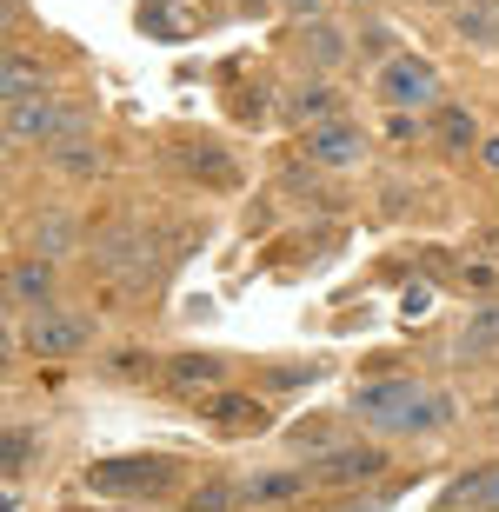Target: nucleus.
Returning <instances> with one entry per match:
<instances>
[{"mask_svg":"<svg viewBox=\"0 0 499 512\" xmlns=\"http://www.w3.org/2000/svg\"><path fill=\"white\" fill-rule=\"evenodd\" d=\"M100 340V320L80 313V306H47V313H27V353L34 360H74Z\"/></svg>","mask_w":499,"mask_h":512,"instance_id":"nucleus-4","label":"nucleus"},{"mask_svg":"<svg viewBox=\"0 0 499 512\" xmlns=\"http://www.w3.org/2000/svg\"><path fill=\"white\" fill-rule=\"evenodd\" d=\"M280 7H287L293 20H320V0H280Z\"/></svg>","mask_w":499,"mask_h":512,"instance_id":"nucleus-34","label":"nucleus"},{"mask_svg":"<svg viewBox=\"0 0 499 512\" xmlns=\"http://www.w3.org/2000/svg\"><path fill=\"white\" fill-rule=\"evenodd\" d=\"M54 286H60V273H54V260H14L7 266V313H47L54 306Z\"/></svg>","mask_w":499,"mask_h":512,"instance_id":"nucleus-13","label":"nucleus"},{"mask_svg":"<svg viewBox=\"0 0 499 512\" xmlns=\"http://www.w3.org/2000/svg\"><path fill=\"white\" fill-rule=\"evenodd\" d=\"M180 153H187V167H193V173H207L213 187H233V160L213 147V140H200V147H180Z\"/></svg>","mask_w":499,"mask_h":512,"instance_id":"nucleus-24","label":"nucleus"},{"mask_svg":"<svg viewBox=\"0 0 499 512\" xmlns=\"http://www.w3.org/2000/svg\"><path fill=\"white\" fill-rule=\"evenodd\" d=\"M400 313H406V320H426V313H433V286L413 280V286L400 293Z\"/></svg>","mask_w":499,"mask_h":512,"instance_id":"nucleus-29","label":"nucleus"},{"mask_svg":"<svg viewBox=\"0 0 499 512\" xmlns=\"http://www.w3.org/2000/svg\"><path fill=\"white\" fill-rule=\"evenodd\" d=\"M7 512H27V506H20V499H7Z\"/></svg>","mask_w":499,"mask_h":512,"instance_id":"nucleus-37","label":"nucleus"},{"mask_svg":"<svg viewBox=\"0 0 499 512\" xmlns=\"http://www.w3.org/2000/svg\"><path fill=\"white\" fill-rule=\"evenodd\" d=\"M440 67L433 60H420V54H393L373 74V100H386L393 114H420V107H440Z\"/></svg>","mask_w":499,"mask_h":512,"instance_id":"nucleus-3","label":"nucleus"},{"mask_svg":"<svg viewBox=\"0 0 499 512\" xmlns=\"http://www.w3.org/2000/svg\"><path fill=\"white\" fill-rule=\"evenodd\" d=\"M480 413H486V426H499V393H493V399H486Z\"/></svg>","mask_w":499,"mask_h":512,"instance_id":"nucleus-36","label":"nucleus"},{"mask_svg":"<svg viewBox=\"0 0 499 512\" xmlns=\"http://www.w3.org/2000/svg\"><path fill=\"white\" fill-rule=\"evenodd\" d=\"M0 94H7V107L14 100H34L40 94V67L27 54H7V74H0Z\"/></svg>","mask_w":499,"mask_h":512,"instance_id":"nucleus-23","label":"nucleus"},{"mask_svg":"<svg viewBox=\"0 0 499 512\" xmlns=\"http://www.w3.org/2000/svg\"><path fill=\"white\" fill-rule=\"evenodd\" d=\"M386 140H393V147H413V140H420V120H413V114H393V120H386Z\"/></svg>","mask_w":499,"mask_h":512,"instance_id":"nucleus-32","label":"nucleus"},{"mask_svg":"<svg viewBox=\"0 0 499 512\" xmlns=\"http://www.w3.org/2000/svg\"><path fill=\"white\" fill-rule=\"evenodd\" d=\"M173 459H160V453H120V459H94L87 466V493H100V499H160V493H173Z\"/></svg>","mask_w":499,"mask_h":512,"instance_id":"nucleus-2","label":"nucleus"},{"mask_svg":"<svg viewBox=\"0 0 499 512\" xmlns=\"http://www.w3.org/2000/svg\"><path fill=\"white\" fill-rule=\"evenodd\" d=\"M440 512H499V459L453 479V486L440 493Z\"/></svg>","mask_w":499,"mask_h":512,"instance_id":"nucleus-15","label":"nucleus"},{"mask_svg":"<svg viewBox=\"0 0 499 512\" xmlns=\"http://www.w3.org/2000/svg\"><path fill=\"white\" fill-rule=\"evenodd\" d=\"M320 373H327L320 360H307V366H273V373H267V386H273V393H287V386H313Z\"/></svg>","mask_w":499,"mask_h":512,"instance_id":"nucleus-28","label":"nucleus"},{"mask_svg":"<svg viewBox=\"0 0 499 512\" xmlns=\"http://www.w3.org/2000/svg\"><path fill=\"white\" fill-rule=\"evenodd\" d=\"M200 419H207L213 433H267V399H253V393H233V386H220V393L200 399Z\"/></svg>","mask_w":499,"mask_h":512,"instance_id":"nucleus-11","label":"nucleus"},{"mask_svg":"<svg viewBox=\"0 0 499 512\" xmlns=\"http://www.w3.org/2000/svg\"><path fill=\"white\" fill-rule=\"evenodd\" d=\"M480 160H486V167L499 173V140H480Z\"/></svg>","mask_w":499,"mask_h":512,"instance_id":"nucleus-35","label":"nucleus"},{"mask_svg":"<svg viewBox=\"0 0 499 512\" xmlns=\"http://www.w3.org/2000/svg\"><path fill=\"white\" fill-rule=\"evenodd\" d=\"M320 479L313 466H267V473H240V506H293L307 499Z\"/></svg>","mask_w":499,"mask_h":512,"instance_id":"nucleus-9","label":"nucleus"},{"mask_svg":"<svg viewBox=\"0 0 499 512\" xmlns=\"http://www.w3.org/2000/svg\"><path fill=\"white\" fill-rule=\"evenodd\" d=\"M453 34H460L466 47L499 54V0H460V7H453Z\"/></svg>","mask_w":499,"mask_h":512,"instance_id":"nucleus-16","label":"nucleus"},{"mask_svg":"<svg viewBox=\"0 0 499 512\" xmlns=\"http://www.w3.org/2000/svg\"><path fill=\"white\" fill-rule=\"evenodd\" d=\"M353 419L386 439H433L460 419V399L446 386H420V380H366L353 386Z\"/></svg>","mask_w":499,"mask_h":512,"instance_id":"nucleus-1","label":"nucleus"},{"mask_svg":"<svg viewBox=\"0 0 499 512\" xmlns=\"http://www.w3.org/2000/svg\"><path fill=\"white\" fill-rule=\"evenodd\" d=\"M466 293H499V266H460Z\"/></svg>","mask_w":499,"mask_h":512,"instance_id":"nucleus-30","label":"nucleus"},{"mask_svg":"<svg viewBox=\"0 0 499 512\" xmlns=\"http://www.w3.org/2000/svg\"><path fill=\"white\" fill-rule=\"evenodd\" d=\"M187 512H240V479H200L187 493Z\"/></svg>","mask_w":499,"mask_h":512,"instance_id":"nucleus-22","label":"nucleus"},{"mask_svg":"<svg viewBox=\"0 0 499 512\" xmlns=\"http://www.w3.org/2000/svg\"><path fill=\"white\" fill-rule=\"evenodd\" d=\"M346 54H353V40H346L333 20H307V67L313 74H333Z\"/></svg>","mask_w":499,"mask_h":512,"instance_id":"nucleus-19","label":"nucleus"},{"mask_svg":"<svg viewBox=\"0 0 499 512\" xmlns=\"http://www.w3.org/2000/svg\"><path fill=\"white\" fill-rule=\"evenodd\" d=\"M386 473V446L380 439H340L333 453L313 459V479L333 486V493H353V486H373Z\"/></svg>","mask_w":499,"mask_h":512,"instance_id":"nucleus-5","label":"nucleus"},{"mask_svg":"<svg viewBox=\"0 0 499 512\" xmlns=\"http://www.w3.org/2000/svg\"><path fill=\"white\" fill-rule=\"evenodd\" d=\"M293 446H307V453L313 459H320V453H333V446H340V439H333V419H307V426H293Z\"/></svg>","mask_w":499,"mask_h":512,"instance_id":"nucleus-26","label":"nucleus"},{"mask_svg":"<svg viewBox=\"0 0 499 512\" xmlns=\"http://www.w3.org/2000/svg\"><path fill=\"white\" fill-rule=\"evenodd\" d=\"M120 380H140V373H154V360H147V353H120Z\"/></svg>","mask_w":499,"mask_h":512,"instance_id":"nucleus-33","label":"nucleus"},{"mask_svg":"<svg viewBox=\"0 0 499 512\" xmlns=\"http://www.w3.org/2000/svg\"><path fill=\"white\" fill-rule=\"evenodd\" d=\"M267 100H273L267 87H240V94H233V120H247V127H260V120L273 114Z\"/></svg>","mask_w":499,"mask_h":512,"instance_id":"nucleus-27","label":"nucleus"},{"mask_svg":"<svg viewBox=\"0 0 499 512\" xmlns=\"http://www.w3.org/2000/svg\"><path fill=\"white\" fill-rule=\"evenodd\" d=\"M227 373H233V366L220 360V353H173V360L160 366V386H167L173 399H193V406H200L207 393L227 386Z\"/></svg>","mask_w":499,"mask_h":512,"instance_id":"nucleus-8","label":"nucleus"},{"mask_svg":"<svg viewBox=\"0 0 499 512\" xmlns=\"http://www.w3.org/2000/svg\"><path fill=\"white\" fill-rule=\"evenodd\" d=\"M74 240H80V227L67 220V213H40V220H34V253H40V260H67Z\"/></svg>","mask_w":499,"mask_h":512,"instance_id":"nucleus-20","label":"nucleus"},{"mask_svg":"<svg viewBox=\"0 0 499 512\" xmlns=\"http://www.w3.org/2000/svg\"><path fill=\"white\" fill-rule=\"evenodd\" d=\"M280 114H287L293 127L307 133V127H327V120H340V114H346V100H340V87H327V80H300V87L287 94V107H280Z\"/></svg>","mask_w":499,"mask_h":512,"instance_id":"nucleus-14","label":"nucleus"},{"mask_svg":"<svg viewBox=\"0 0 499 512\" xmlns=\"http://www.w3.org/2000/svg\"><path fill=\"white\" fill-rule=\"evenodd\" d=\"M60 133H67V100L34 94V100H14V107H7V147L14 153H27V147L47 153Z\"/></svg>","mask_w":499,"mask_h":512,"instance_id":"nucleus-7","label":"nucleus"},{"mask_svg":"<svg viewBox=\"0 0 499 512\" xmlns=\"http://www.w3.org/2000/svg\"><path fill=\"white\" fill-rule=\"evenodd\" d=\"M300 153H307V167H360L366 160V133L340 114V120H327V127H307Z\"/></svg>","mask_w":499,"mask_h":512,"instance_id":"nucleus-10","label":"nucleus"},{"mask_svg":"<svg viewBox=\"0 0 499 512\" xmlns=\"http://www.w3.org/2000/svg\"><path fill=\"white\" fill-rule=\"evenodd\" d=\"M94 266L107 273V280H120V286H147V280H154V240H147L140 227L100 233V240H94Z\"/></svg>","mask_w":499,"mask_h":512,"instance_id":"nucleus-6","label":"nucleus"},{"mask_svg":"<svg viewBox=\"0 0 499 512\" xmlns=\"http://www.w3.org/2000/svg\"><path fill=\"white\" fill-rule=\"evenodd\" d=\"M34 459H40V433H34V426H7V439H0V473L20 479Z\"/></svg>","mask_w":499,"mask_h":512,"instance_id":"nucleus-21","label":"nucleus"},{"mask_svg":"<svg viewBox=\"0 0 499 512\" xmlns=\"http://www.w3.org/2000/svg\"><path fill=\"white\" fill-rule=\"evenodd\" d=\"M433 140H440L446 153H480V120H473V107L440 100V114H433Z\"/></svg>","mask_w":499,"mask_h":512,"instance_id":"nucleus-17","label":"nucleus"},{"mask_svg":"<svg viewBox=\"0 0 499 512\" xmlns=\"http://www.w3.org/2000/svg\"><path fill=\"white\" fill-rule=\"evenodd\" d=\"M47 167L74 173V180H94L100 173V147H94V120H87V107H67V133L47 147Z\"/></svg>","mask_w":499,"mask_h":512,"instance_id":"nucleus-12","label":"nucleus"},{"mask_svg":"<svg viewBox=\"0 0 499 512\" xmlns=\"http://www.w3.org/2000/svg\"><path fill=\"white\" fill-rule=\"evenodd\" d=\"M140 27H147V34H160V40H180V34H187V20H180V7H173V0H140Z\"/></svg>","mask_w":499,"mask_h":512,"instance_id":"nucleus-25","label":"nucleus"},{"mask_svg":"<svg viewBox=\"0 0 499 512\" xmlns=\"http://www.w3.org/2000/svg\"><path fill=\"white\" fill-rule=\"evenodd\" d=\"M453 353H460L466 366H473V360H493V353H499V300H486L480 313L466 320V333L453 340Z\"/></svg>","mask_w":499,"mask_h":512,"instance_id":"nucleus-18","label":"nucleus"},{"mask_svg":"<svg viewBox=\"0 0 499 512\" xmlns=\"http://www.w3.org/2000/svg\"><path fill=\"white\" fill-rule=\"evenodd\" d=\"M360 54L386 67V60H393V34H386V27H366V34H360Z\"/></svg>","mask_w":499,"mask_h":512,"instance_id":"nucleus-31","label":"nucleus"}]
</instances>
